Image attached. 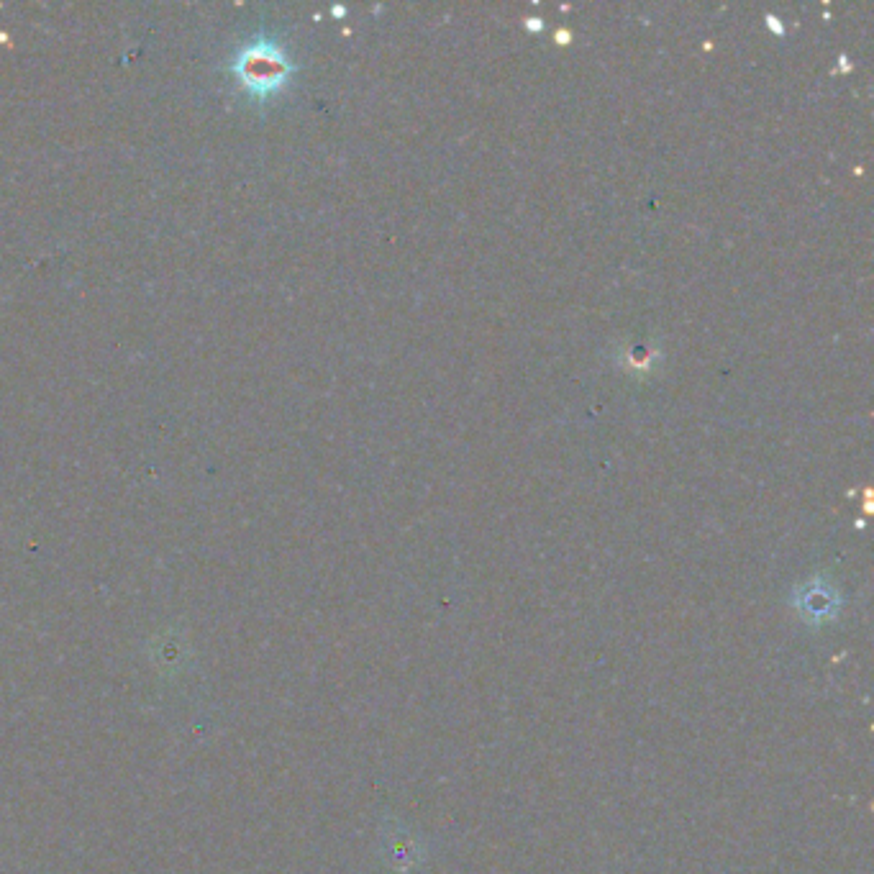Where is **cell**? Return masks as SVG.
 Returning <instances> with one entry per match:
<instances>
[{
    "label": "cell",
    "instance_id": "2",
    "mask_svg": "<svg viewBox=\"0 0 874 874\" xmlns=\"http://www.w3.org/2000/svg\"><path fill=\"white\" fill-rule=\"evenodd\" d=\"M798 608L810 621L828 618L836 611V593L823 580H813L798 593Z\"/></svg>",
    "mask_w": 874,
    "mask_h": 874
},
{
    "label": "cell",
    "instance_id": "4",
    "mask_svg": "<svg viewBox=\"0 0 874 874\" xmlns=\"http://www.w3.org/2000/svg\"><path fill=\"white\" fill-rule=\"evenodd\" d=\"M767 21H769V29H775V31H777V34H782V26H780V21H777V18H772V16H769V18H767Z\"/></svg>",
    "mask_w": 874,
    "mask_h": 874
},
{
    "label": "cell",
    "instance_id": "1",
    "mask_svg": "<svg viewBox=\"0 0 874 874\" xmlns=\"http://www.w3.org/2000/svg\"><path fill=\"white\" fill-rule=\"evenodd\" d=\"M231 70L239 77V83L247 88V93H252L254 98H267V95H275L277 90L285 88V83L293 75V62L280 44L262 36V39H252L241 49Z\"/></svg>",
    "mask_w": 874,
    "mask_h": 874
},
{
    "label": "cell",
    "instance_id": "3",
    "mask_svg": "<svg viewBox=\"0 0 874 874\" xmlns=\"http://www.w3.org/2000/svg\"><path fill=\"white\" fill-rule=\"evenodd\" d=\"M526 29L539 31V29H541V18H528V21H526Z\"/></svg>",
    "mask_w": 874,
    "mask_h": 874
}]
</instances>
